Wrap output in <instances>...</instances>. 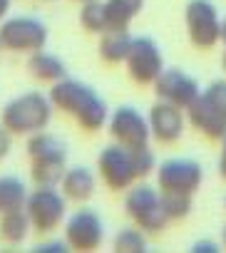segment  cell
<instances>
[{
	"instance_id": "6da1fadb",
	"label": "cell",
	"mask_w": 226,
	"mask_h": 253,
	"mask_svg": "<svg viewBox=\"0 0 226 253\" xmlns=\"http://www.w3.org/2000/svg\"><path fill=\"white\" fill-rule=\"evenodd\" d=\"M47 97H50L55 109L75 117V122L85 132H97L109 122L107 102L90 84H85L80 80L65 77L60 82H52V89Z\"/></svg>"
},
{
	"instance_id": "7a4b0ae2",
	"label": "cell",
	"mask_w": 226,
	"mask_h": 253,
	"mask_svg": "<svg viewBox=\"0 0 226 253\" xmlns=\"http://www.w3.org/2000/svg\"><path fill=\"white\" fill-rule=\"evenodd\" d=\"M186 119L196 132L211 142H221L226 134V80H214L186 109Z\"/></svg>"
},
{
	"instance_id": "3957f363",
	"label": "cell",
	"mask_w": 226,
	"mask_h": 253,
	"mask_svg": "<svg viewBox=\"0 0 226 253\" xmlns=\"http://www.w3.org/2000/svg\"><path fill=\"white\" fill-rule=\"evenodd\" d=\"M52 109L55 107L50 97H45L43 92H25L3 107L0 122L10 134H35L50 124Z\"/></svg>"
},
{
	"instance_id": "277c9868",
	"label": "cell",
	"mask_w": 226,
	"mask_h": 253,
	"mask_svg": "<svg viewBox=\"0 0 226 253\" xmlns=\"http://www.w3.org/2000/svg\"><path fill=\"white\" fill-rule=\"evenodd\" d=\"M125 211L135 221V226H139L142 231H149V233H159L169 223L164 206H162V194H159V189H154L149 184H132L127 189Z\"/></svg>"
},
{
	"instance_id": "5b68a950",
	"label": "cell",
	"mask_w": 226,
	"mask_h": 253,
	"mask_svg": "<svg viewBox=\"0 0 226 253\" xmlns=\"http://www.w3.org/2000/svg\"><path fill=\"white\" fill-rule=\"evenodd\" d=\"M25 213L38 233H50L67 213V196L60 194L57 186H38L33 194H28Z\"/></svg>"
},
{
	"instance_id": "8992f818",
	"label": "cell",
	"mask_w": 226,
	"mask_h": 253,
	"mask_svg": "<svg viewBox=\"0 0 226 253\" xmlns=\"http://www.w3.org/2000/svg\"><path fill=\"white\" fill-rule=\"evenodd\" d=\"M47 45V25L38 18H10L0 23V47L10 52L33 55L45 50Z\"/></svg>"
},
{
	"instance_id": "52a82bcc",
	"label": "cell",
	"mask_w": 226,
	"mask_h": 253,
	"mask_svg": "<svg viewBox=\"0 0 226 253\" xmlns=\"http://www.w3.org/2000/svg\"><path fill=\"white\" fill-rule=\"evenodd\" d=\"M204 181L201 164L186 157L167 159L157 167V189L159 194H181L194 196Z\"/></svg>"
},
{
	"instance_id": "ba28073f",
	"label": "cell",
	"mask_w": 226,
	"mask_h": 253,
	"mask_svg": "<svg viewBox=\"0 0 226 253\" xmlns=\"http://www.w3.org/2000/svg\"><path fill=\"white\" fill-rule=\"evenodd\" d=\"M184 23L196 50H211L221 40V20L211 0H189L184 8Z\"/></svg>"
},
{
	"instance_id": "9c48e42d",
	"label": "cell",
	"mask_w": 226,
	"mask_h": 253,
	"mask_svg": "<svg viewBox=\"0 0 226 253\" xmlns=\"http://www.w3.org/2000/svg\"><path fill=\"white\" fill-rule=\"evenodd\" d=\"M97 169H99L102 181L112 191H127L132 184L139 181L137 169H135V159H132V149H127L117 142L99 152Z\"/></svg>"
},
{
	"instance_id": "30bf717a",
	"label": "cell",
	"mask_w": 226,
	"mask_h": 253,
	"mask_svg": "<svg viewBox=\"0 0 226 253\" xmlns=\"http://www.w3.org/2000/svg\"><path fill=\"white\" fill-rule=\"evenodd\" d=\"M109 134L117 144L127 147V149H142L149 147V119L142 117L139 109H135L132 104H122L109 114Z\"/></svg>"
},
{
	"instance_id": "8fae6325",
	"label": "cell",
	"mask_w": 226,
	"mask_h": 253,
	"mask_svg": "<svg viewBox=\"0 0 226 253\" xmlns=\"http://www.w3.org/2000/svg\"><path fill=\"white\" fill-rule=\"evenodd\" d=\"M65 241L70 251L80 253H92L102 246L104 241V221L99 218L97 211L92 209H80L75 211L67 223H65Z\"/></svg>"
},
{
	"instance_id": "7c38bea8",
	"label": "cell",
	"mask_w": 226,
	"mask_h": 253,
	"mask_svg": "<svg viewBox=\"0 0 226 253\" xmlns=\"http://www.w3.org/2000/svg\"><path fill=\"white\" fill-rule=\"evenodd\" d=\"M127 72L130 77L137 82V84H154V80L162 75L164 70V57H162V50L159 45L142 35V38H135L132 40V50L127 55Z\"/></svg>"
},
{
	"instance_id": "4fadbf2b",
	"label": "cell",
	"mask_w": 226,
	"mask_h": 253,
	"mask_svg": "<svg viewBox=\"0 0 226 253\" xmlns=\"http://www.w3.org/2000/svg\"><path fill=\"white\" fill-rule=\"evenodd\" d=\"M154 92H157L159 99L172 102V104H177L179 109L186 112L191 107V102L199 97L201 87L184 70H179V67H164L162 75L154 80Z\"/></svg>"
},
{
	"instance_id": "5bb4252c",
	"label": "cell",
	"mask_w": 226,
	"mask_h": 253,
	"mask_svg": "<svg viewBox=\"0 0 226 253\" xmlns=\"http://www.w3.org/2000/svg\"><path fill=\"white\" fill-rule=\"evenodd\" d=\"M184 109H179L177 104L172 102H164L159 99L152 109H149V129H152V137L159 142V144H174L181 139V132H184Z\"/></svg>"
},
{
	"instance_id": "9a60e30c",
	"label": "cell",
	"mask_w": 226,
	"mask_h": 253,
	"mask_svg": "<svg viewBox=\"0 0 226 253\" xmlns=\"http://www.w3.org/2000/svg\"><path fill=\"white\" fill-rule=\"evenodd\" d=\"M62 186V194L70 199V201H77V204H85L94 196V189H97V179L94 174L87 169V167H70L60 181Z\"/></svg>"
},
{
	"instance_id": "2e32d148",
	"label": "cell",
	"mask_w": 226,
	"mask_h": 253,
	"mask_svg": "<svg viewBox=\"0 0 226 253\" xmlns=\"http://www.w3.org/2000/svg\"><path fill=\"white\" fill-rule=\"evenodd\" d=\"M67 171V152L30 159V176L35 186H57Z\"/></svg>"
},
{
	"instance_id": "e0dca14e",
	"label": "cell",
	"mask_w": 226,
	"mask_h": 253,
	"mask_svg": "<svg viewBox=\"0 0 226 253\" xmlns=\"http://www.w3.org/2000/svg\"><path fill=\"white\" fill-rule=\"evenodd\" d=\"M28 72H30L35 80H40V82H60V80L67 77L65 62H62L57 55L45 52V50H38V52L30 55V60H28Z\"/></svg>"
},
{
	"instance_id": "ac0fdd59",
	"label": "cell",
	"mask_w": 226,
	"mask_h": 253,
	"mask_svg": "<svg viewBox=\"0 0 226 253\" xmlns=\"http://www.w3.org/2000/svg\"><path fill=\"white\" fill-rule=\"evenodd\" d=\"M132 35L130 30H107L99 40V57L107 65H120L127 60L132 50Z\"/></svg>"
},
{
	"instance_id": "d6986e66",
	"label": "cell",
	"mask_w": 226,
	"mask_h": 253,
	"mask_svg": "<svg viewBox=\"0 0 226 253\" xmlns=\"http://www.w3.org/2000/svg\"><path fill=\"white\" fill-rule=\"evenodd\" d=\"M109 30H130V23L144 8V0H104Z\"/></svg>"
},
{
	"instance_id": "ffe728a7",
	"label": "cell",
	"mask_w": 226,
	"mask_h": 253,
	"mask_svg": "<svg viewBox=\"0 0 226 253\" xmlns=\"http://www.w3.org/2000/svg\"><path fill=\"white\" fill-rule=\"evenodd\" d=\"M33 223L25 213V209H18V211H8L0 216V238L10 246H18L25 241V236L30 233Z\"/></svg>"
},
{
	"instance_id": "44dd1931",
	"label": "cell",
	"mask_w": 226,
	"mask_h": 253,
	"mask_svg": "<svg viewBox=\"0 0 226 253\" xmlns=\"http://www.w3.org/2000/svg\"><path fill=\"white\" fill-rule=\"evenodd\" d=\"M28 201V186L18 176H0V216L8 211L25 209Z\"/></svg>"
},
{
	"instance_id": "7402d4cb",
	"label": "cell",
	"mask_w": 226,
	"mask_h": 253,
	"mask_svg": "<svg viewBox=\"0 0 226 253\" xmlns=\"http://www.w3.org/2000/svg\"><path fill=\"white\" fill-rule=\"evenodd\" d=\"M80 23H82V28H85L87 33L104 35V33L109 30L104 0H90V3H82V10H80Z\"/></svg>"
},
{
	"instance_id": "603a6c76",
	"label": "cell",
	"mask_w": 226,
	"mask_h": 253,
	"mask_svg": "<svg viewBox=\"0 0 226 253\" xmlns=\"http://www.w3.org/2000/svg\"><path fill=\"white\" fill-rule=\"evenodd\" d=\"M28 157L30 159H40V157H50V154H60V152H67L65 149V144L55 137V134H50V132H35V134H30V139H28Z\"/></svg>"
},
{
	"instance_id": "cb8c5ba5",
	"label": "cell",
	"mask_w": 226,
	"mask_h": 253,
	"mask_svg": "<svg viewBox=\"0 0 226 253\" xmlns=\"http://www.w3.org/2000/svg\"><path fill=\"white\" fill-rule=\"evenodd\" d=\"M112 248H115L117 253H144L147 251V238L139 231V226L137 228H122V231H117Z\"/></svg>"
},
{
	"instance_id": "d4e9b609",
	"label": "cell",
	"mask_w": 226,
	"mask_h": 253,
	"mask_svg": "<svg viewBox=\"0 0 226 253\" xmlns=\"http://www.w3.org/2000/svg\"><path fill=\"white\" fill-rule=\"evenodd\" d=\"M162 206L169 221H181L191 213V196L181 194H162Z\"/></svg>"
},
{
	"instance_id": "484cf974",
	"label": "cell",
	"mask_w": 226,
	"mask_h": 253,
	"mask_svg": "<svg viewBox=\"0 0 226 253\" xmlns=\"http://www.w3.org/2000/svg\"><path fill=\"white\" fill-rule=\"evenodd\" d=\"M132 159H135V169H137V176L139 181L147 179L154 169H157V159L152 154L149 147H142V149H132Z\"/></svg>"
},
{
	"instance_id": "4316f807",
	"label": "cell",
	"mask_w": 226,
	"mask_h": 253,
	"mask_svg": "<svg viewBox=\"0 0 226 253\" xmlns=\"http://www.w3.org/2000/svg\"><path fill=\"white\" fill-rule=\"evenodd\" d=\"M67 251H70L67 241H45L33 248V253H67Z\"/></svg>"
},
{
	"instance_id": "83f0119b",
	"label": "cell",
	"mask_w": 226,
	"mask_h": 253,
	"mask_svg": "<svg viewBox=\"0 0 226 253\" xmlns=\"http://www.w3.org/2000/svg\"><path fill=\"white\" fill-rule=\"evenodd\" d=\"M13 134L5 129V126H0V159H5L10 154V147H13Z\"/></svg>"
},
{
	"instance_id": "f1b7e54d",
	"label": "cell",
	"mask_w": 226,
	"mask_h": 253,
	"mask_svg": "<svg viewBox=\"0 0 226 253\" xmlns=\"http://www.w3.org/2000/svg\"><path fill=\"white\" fill-rule=\"evenodd\" d=\"M191 253H219V246L214 241H196L191 246Z\"/></svg>"
},
{
	"instance_id": "f546056e",
	"label": "cell",
	"mask_w": 226,
	"mask_h": 253,
	"mask_svg": "<svg viewBox=\"0 0 226 253\" xmlns=\"http://www.w3.org/2000/svg\"><path fill=\"white\" fill-rule=\"evenodd\" d=\"M219 174H221V179L226 181V134H224V139H221V157H219Z\"/></svg>"
},
{
	"instance_id": "4dcf8cb0",
	"label": "cell",
	"mask_w": 226,
	"mask_h": 253,
	"mask_svg": "<svg viewBox=\"0 0 226 253\" xmlns=\"http://www.w3.org/2000/svg\"><path fill=\"white\" fill-rule=\"evenodd\" d=\"M10 3H13V0H0V23L5 20V15H8V10H10Z\"/></svg>"
},
{
	"instance_id": "1f68e13d",
	"label": "cell",
	"mask_w": 226,
	"mask_h": 253,
	"mask_svg": "<svg viewBox=\"0 0 226 253\" xmlns=\"http://www.w3.org/2000/svg\"><path fill=\"white\" fill-rule=\"evenodd\" d=\"M221 42L226 45V18L221 20Z\"/></svg>"
},
{
	"instance_id": "d6a6232c",
	"label": "cell",
	"mask_w": 226,
	"mask_h": 253,
	"mask_svg": "<svg viewBox=\"0 0 226 253\" xmlns=\"http://www.w3.org/2000/svg\"><path fill=\"white\" fill-rule=\"evenodd\" d=\"M221 243H224V248H226V226H224V233H221Z\"/></svg>"
},
{
	"instance_id": "836d02e7",
	"label": "cell",
	"mask_w": 226,
	"mask_h": 253,
	"mask_svg": "<svg viewBox=\"0 0 226 253\" xmlns=\"http://www.w3.org/2000/svg\"><path fill=\"white\" fill-rule=\"evenodd\" d=\"M221 65H224V70H226V52H224V57H221Z\"/></svg>"
},
{
	"instance_id": "e575fe53",
	"label": "cell",
	"mask_w": 226,
	"mask_h": 253,
	"mask_svg": "<svg viewBox=\"0 0 226 253\" xmlns=\"http://www.w3.org/2000/svg\"><path fill=\"white\" fill-rule=\"evenodd\" d=\"M77 3H80V5H82V3H90V0H77Z\"/></svg>"
},
{
	"instance_id": "d590c367",
	"label": "cell",
	"mask_w": 226,
	"mask_h": 253,
	"mask_svg": "<svg viewBox=\"0 0 226 253\" xmlns=\"http://www.w3.org/2000/svg\"><path fill=\"white\" fill-rule=\"evenodd\" d=\"M224 206H226V199H224Z\"/></svg>"
}]
</instances>
